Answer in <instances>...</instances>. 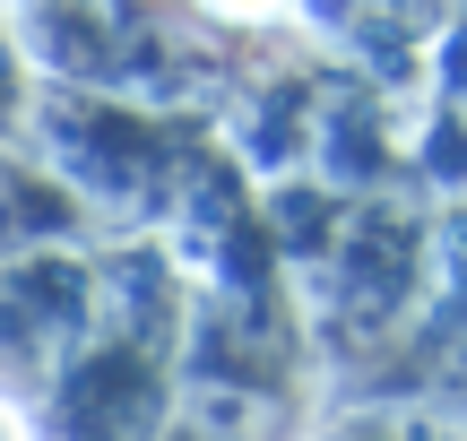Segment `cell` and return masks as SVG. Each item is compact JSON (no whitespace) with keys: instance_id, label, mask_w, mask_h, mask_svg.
<instances>
[{"instance_id":"obj_1","label":"cell","mask_w":467,"mask_h":441,"mask_svg":"<svg viewBox=\"0 0 467 441\" xmlns=\"http://www.w3.org/2000/svg\"><path fill=\"white\" fill-rule=\"evenodd\" d=\"M234 9H260V0H234Z\"/></svg>"},{"instance_id":"obj_2","label":"cell","mask_w":467,"mask_h":441,"mask_svg":"<svg viewBox=\"0 0 467 441\" xmlns=\"http://www.w3.org/2000/svg\"><path fill=\"white\" fill-rule=\"evenodd\" d=\"M0 441H9V425H0Z\"/></svg>"}]
</instances>
